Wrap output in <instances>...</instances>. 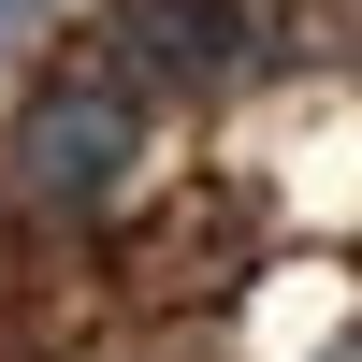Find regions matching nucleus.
Segmentation results:
<instances>
[{
  "mask_svg": "<svg viewBox=\"0 0 362 362\" xmlns=\"http://www.w3.org/2000/svg\"><path fill=\"white\" fill-rule=\"evenodd\" d=\"M319 362H362V334H334V348H319Z\"/></svg>",
  "mask_w": 362,
  "mask_h": 362,
  "instance_id": "20e7f679",
  "label": "nucleus"
},
{
  "mask_svg": "<svg viewBox=\"0 0 362 362\" xmlns=\"http://www.w3.org/2000/svg\"><path fill=\"white\" fill-rule=\"evenodd\" d=\"M102 44H116V87H131V102L145 87H160V102H203V87H232L261 58L247 44V0H116Z\"/></svg>",
  "mask_w": 362,
  "mask_h": 362,
  "instance_id": "f03ea898",
  "label": "nucleus"
},
{
  "mask_svg": "<svg viewBox=\"0 0 362 362\" xmlns=\"http://www.w3.org/2000/svg\"><path fill=\"white\" fill-rule=\"evenodd\" d=\"M15 203H44V218H102L116 189H131V160H145V102L116 73H58L44 102L15 116Z\"/></svg>",
  "mask_w": 362,
  "mask_h": 362,
  "instance_id": "f257e3e1",
  "label": "nucleus"
},
{
  "mask_svg": "<svg viewBox=\"0 0 362 362\" xmlns=\"http://www.w3.org/2000/svg\"><path fill=\"white\" fill-rule=\"evenodd\" d=\"M44 15H58V0H0V58H15V44H44Z\"/></svg>",
  "mask_w": 362,
  "mask_h": 362,
  "instance_id": "7ed1b4c3",
  "label": "nucleus"
}]
</instances>
